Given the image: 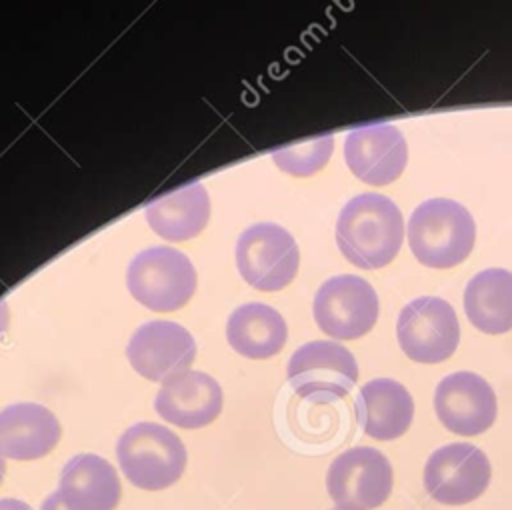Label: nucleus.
Wrapping results in <instances>:
<instances>
[{
  "label": "nucleus",
  "mask_w": 512,
  "mask_h": 510,
  "mask_svg": "<svg viewBox=\"0 0 512 510\" xmlns=\"http://www.w3.org/2000/svg\"><path fill=\"white\" fill-rule=\"evenodd\" d=\"M56 492L68 510H116L122 498L116 468L90 452L76 454L64 464Z\"/></svg>",
  "instance_id": "dca6fc26"
},
{
  "label": "nucleus",
  "mask_w": 512,
  "mask_h": 510,
  "mask_svg": "<svg viewBox=\"0 0 512 510\" xmlns=\"http://www.w3.org/2000/svg\"><path fill=\"white\" fill-rule=\"evenodd\" d=\"M0 510H34V508L30 504H26L24 500L0 498Z\"/></svg>",
  "instance_id": "5701e85b"
},
{
  "label": "nucleus",
  "mask_w": 512,
  "mask_h": 510,
  "mask_svg": "<svg viewBox=\"0 0 512 510\" xmlns=\"http://www.w3.org/2000/svg\"><path fill=\"white\" fill-rule=\"evenodd\" d=\"M196 282L190 258L168 246H152L138 252L126 272V286L132 298L154 312H172L186 306Z\"/></svg>",
  "instance_id": "20e7f679"
},
{
  "label": "nucleus",
  "mask_w": 512,
  "mask_h": 510,
  "mask_svg": "<svg viewBox=\"0 0 512 510\" xmlns=\"http://www.w3.org/2000/svg\"><path fill=\"white\" fill-rule=\"evenodd\" d=\"M490 476V460L478 446L452 442L428 456L424 466V488L432 500L460 506L484 494Z\"/></svg>",
  "instance_id": "1a4fd4ad"
},
{
  "label": "nucleus",
  "mask_w": 512,
  "mask_h": 510,
  "mask_svg": "<svg viewBox=\"0 0 512 510\" xmlns=\"http://www.w3.org/2000/svg\"><path fill=\"white\" fill-rule=\"evenodd\" d=\"M344 160L358 180L370 186H386L404 172L408 146L396 126L368 124L348 132Z\"/></svg>",
  "instance_id": "ddd939ff"
},
{
  "label": "nucleus",
  "mask_w": 512,
  "mask_h": 510,
  "mask_svg": "<svg viewBox=\"0 0 512 510\" xmlns=\"http://www.w3.org/2000/svg\"><path fill=\"white\" fill-rule=\"evenodd\" d=\"M40 510H68V508L64 506L60 494H58V492H52V494H48V496L44 498Z\"/></svg>",
  "instance_id": "4be33fe9"
},
{
  "label": "nucleus",
  "mask_w": 512,
  "mask_h": 510,
  "mask_svg": "<svg viewBox=\"0 0 512 510\" xmlns=\"http://www.w3.org/2000/svg\"><path fill=\"white\" fill-rule=\"evenodd\" d=\"M396 338L402 352L420 364L448 360L458 342L460 326L448 300L420 296L408 302L396 320Z\"/></svg>",
  "instance_id": "0eeeda50"
},
{
  "label": "nucleus",
  "mask_w": 512,
  "mask_h": 510,
  "mask_svg": "<svg viewBox=\"0 0 512 510\" xmlns=\"http://www.w3.org/2000/svg\"><path fill=\"white\" fill-rule=\"evenodd\" d=\"M298 264V244L280 224H252L236 242L238 272L256 290L276 292L286 288L294 280Z\"/></svg>",
  "instance_id": "39448f33"
},
{
  "label": "nucleus",
  "mask_w": 512,
  "mask_h": 510,
  "mask_svg": "<svg viewBox=\"0 0 512 510\" xmlns=\"http://www.w3.org/2000/svg\"><path fill=\"white\" fill-rule=\"evenodd\" d=\"M226 338L240 356L264 360L284 348L288 326L276 308L262 302H248L228 316Z\"/></svg>",
  "instance_id": "6ab92c4d"
},
{
  "label": "nucleus",
  "mask_w": 512,
  "mask_h": 510,
  "mask_svg": "<svg viewBox=\"0 0 512 510\" xmlns=\"http://www.w3.org/2000/svg\"><path fill=\"white\" fill-rule=\"evenodd\" d=\"M392 484L390 460L370 446L344 450L326 474V488L338 510H374L388 500Z\"/></svg>",
  "instance_id": "423d86ee"
},
{
  "label": "nucleus",
  "mask_w": 512,
  "mask_h": 510,
  "mask_svg": "<svg viewBox=\"0 0 512 510\" xmlns=\"http://www.w3.org/2000/svg\"><path fill=\"white\" fill-rule=\"evenodd\" d=\"M332 150H334V136L326 134L308 142L278 148L272 152V160L282 172L304 178L322 170L328 164Z\"/></svg>",
  "instance_id": "412c9836"
},
{
  "label": "nucleus",
  "mask_w": 512,
  "mask_h": 510,
  "mask_svg": "<svg viewBox=\"0 0 512 510\" xmlns=\"http://www.w3.org/2000/svg\"><path fill=\"white\" fill-rule=\"evenodd\" d=\"M220 384L206 372L186 370L166 378L156 394V414L178 428L196 430L212 424L222 412Z\"/></svg>",
  "instance_id": "4468645a"
},
{
  "label": "nucleus",
  "mask_w": 512,
  "mask_h": 510,
  "mask_svg": "<svg viewBox=\"0 0 512 510\" xmlns=\"http://www.w3.org/2000/svg\"><path fill=\"white\" fill-rule=\"evenodd\" d=\"M404 240L400 208L384 194L364 192L344 204L336 220V244L342 256L364 270L390 264Z\"/></svg>",
  "instance_id": "f257e3e1"
},
{
  "label": "nucleus",
  "mask_w": 512,
  "mask_h": 510,
  "mask_svg": "<svg viewBox=\"0 0 512 510\" xmlns=\"http://www.w3.org/2000/svg\"><path fill=\"white\" fill-rule=\"evenodd\" d=\"M332 510H338V508H332Z\"/></svg>",
  "instance_id": "393cba45"
},
{
  "label": "nucleus",
  "mask_w": 512,
  "mask_h": 510,
  "mask_svg": "<svg viewBox=\"0 0 512 510\" xmlns=\"http://www.w3.org/2000/svg\"><path fill=\"white\" fill-rule=\"evenodd\" d=\"M318 328L336 340H354L372 330L378 296L372 284L354 274H338L320 284L312 304Z\"/></svg>",
  "instance_id": "6e6552de"
},
{
  "label": "nucleus",
  "mask_w": 512,
  "mask_h": 510,
  "mask_svg": "<svg viewBox=\"0 0 512 510\" xmlns=\"http://www.w3.org/2000/svg\"><path fill=\"white\" fill-rule=\"evenodd\" d=\"M286 376L298 396L346 398L358 380V364L342 344L312 340L292 352Z\"/></svg>",
  "instance_id": "9d476101"
},
{
  "label": "nucleus",
  "mask_w": 512,
  "mask_h": 510,
  "mask_svg": "<svg viewBox=\"0 0 512 510\" xmlns=\"http://www.w3.org/2000/svg\"><path fill=\"white\" fill-rule=\"evenodd\" d=\"M126 356L142 378L164 382L174 374L190 370L196 358V342L182 324L152 320L132 332Z\"/></svg>",
  "instance_id": "9b49d317"
},
{
  "label": "nucleus",
  "mask_w": 512,
  "mask_h": 510,
  "mask_svg": "<svg viewBox=\"0 0 512 510\" xmlns=\"http://www.w3.org/2000/svg\"><path fill=\"white\" fill-rule=\"evenodd\" d=\"M116 458L128 482L150 492L176 484L188 462L180 436L156 422L130 426L116 442Z\"/></svg>",
  "instance_id": "7ed1b4c3"
},
{
  "label": "nucleus",
  "mask_w": 512,
  "mask_h": 510,
  "mask_svg": "<svg viewBox=\"0 0 512 510\" xmlns=\"http://www.w3.org/2000/svg\"><path fill=\"white\" fill-rule=\"evenodd\" d=\"M4 474H6V462H4V458L0 456V484H2V480H4Z\"/></svg>",
  "instance_id": "b1692460"
},
{
  "label": "nucleus",
  "mask_w": 512,
  "mask_h": 510,
  "mask_svg": "<svg viewBox=\"0 0 512 510\" xmlns=\"http://www.w3.org/2000/svg\"><path fill=\"white\" fill-rule=\"evenodd\" d=\"M406 236L420 264L444 270L468 258L476 240V224L462 204L432 198L416 206Z\"/></svg>",
  "instance_id": "f03ea898"
},
{
  "label": "nucleus",
  "mask_w": 512,
  "mask_h": 510,
  "mask_svg": "<svg viewBox=\"0 0 512 510\" xmlns=\"http://www.w3.org/2000/svg\"><path fill=\"white\" fill-rule=\"evenodd\" d=\"M354 410L364 434L374 440H394L410 428L414 400L400 382L374 378L358 390Z\"/></svg>",
  "instance_id": "f3484780"
},
{
  "label": "nucleus",
  "mask_w": 512,
  "mask_h": 510,
  "mask_svg": "<svg viewBox=\"0 0 512 510\" xmlns=\"http://www.w3.org/2000/svg\"><path fill=\"white\" fill-rule=\"evenodd\" d=\"M148 226L168 242L198 236L210 218V198L204 184L194 182L156 198L144 210Z\"/></svg>",
  "instance_id": "a211bd4d"
},
{
  "label": "nucleus",
  "mask_w": 512,
  "mask_h": 510,
  "mask_svg": "<svg viewBox=\"0 0 512 510\" xmlns=\"http://www.w3.org/2000/svg\"><path fill=\"white\" fill-rule=\"evenodd\" d=\"M62 428L54 412L36 402H16L0 410V456L38 460L60 442Z\"/></svg>",
  "instance_id": "2eb2a0df"
},
{
  "label": "nucleus",
  "mask_w": 512,
  "mask_h": 510,
  "mask_svg": "<svg viewBox=\"0 0 512 510\" xmlns=\"http://www.w3.org/2000/svg\"><path fill=\"white\" fill-rule=\"evenodd\" d=\"M464 312L484 334L512 330V272L486 268L472 276L464 290Z\"/></svg>",
  "instance_id": "aec40b11"
},
{
  "label": "nucleus",
  "mask_w": 512,
  "mask_h": 510,
  "mask_svg": "<svg viewBox=\"0 0 512 510\" xmlns=\"http://www.w3.org/2000/svg\"><path fill=\"white\" fill-rule=\"evenodd\" d=\"M434 410L444 428L458 436L486 432L498 414L492 386L474 372H452L434 392Z\"/></svg>",
  "instance_id": "f8f14e48"
}]
</instances>
